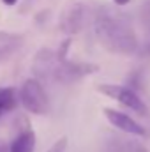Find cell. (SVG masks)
<instances>
[{
	"label": "cell",
	"mask_w": 150,
	"mask_h": 152,
	"mask_svg": "<svg viewBox=\"0 0 150 152\" xmlns=\"http://www.w3.org/2000/svg\"><path fill=\"white\" fill-rule=\"evenodd\" d=\"M97 71H99V67L95 64H90V62H74V60H69V58H60L58 66L55 69V75H53V81H58V83H74L78 80L94 75Z\"/></svg>",
	"instance_id": "5"
},
{
	"label": "cell",
	"mask_w": 150,
	"mask_h": 152,
	"mask_svg": "<svg viewBox=\"0 0 150 152\" xmlns=\"http://www.w3.org/2000/svg\"><path fill=\"white\" fill-rule=\"evenodd\" d=\"M97 90L110 97L113 101L120 103L122 106L133 110L134 113L141 115V117H149V108L147 104L143 103V99L136 94V90H133L131 87H125V85H115V83H99L97 85Z\"/></svg>",
	"instance_id": "4"
},
{
	"label": "cell",
	"mask_w": 150,
	"mask_h": 152,
	"mask_svg": "<svg viewBox=\"0 0 150 152\" xmlns=\"http://www.w3.org/2000/svg\"><path fill=\"white\" fill-rule=\"evenodd\" d=\"M66 149H67V136H60V138L48 149V152H66Z\"/></svg>",
	"instance_id": "11"
},
{
	"label": "cell",
	"mask_w": 150,
	"mask_h": 152,
	"mask_svg": "<svg viewBox=\"0 0 150 152\" xmlns=\"http://www.w3.org/2000/svg\"><path fill=\"white\" fill-rule=\"evenodd\" d=\"M9 149H11V143H7L5 140L0 138V152H9Z\"/></svg>",
	"instance_id": "12"
},
{
	"label": "cell",
	"mask_w": 150,
	"mask_h": 152,
	"mask_svg": "<svg viewBox=\"0 0 150 152\" xmlns=\"http://www.w3.org/2000/svg\"><path fill=\"white\" fill-rule=\"evenodd\" d=\"M113 2H115L117 5H127V4H129L131 0H113Z\"/></svg>",
	"instance_id": "13"
},
{
	"label": "cell",
	"mask_w": 150,
	"mask_h": 152,
	"mask_svg": "<svg viewBox=\"0 0 150 152\" xmlns=\"http://www.w3.org/2000/svg\"><path fill=\"white\" fill-rule=\"evenodd\" d=\"M103 113L113 127H117L122 133H127V134H133V136H145L147 134V129L136 118H133L131 115L124 113L120 110H115V108H104Z\"/></svg>",
	"instance_id": "6"
},
{
	"label": "cell",
	"mask_w": 150,
	"mask_h": 152,
	"mask_svg": "<svg viewBox=\"0 0 150 152\" xmlns=\"http://www.w3.org/2000/svg\"><path fill=\"white\" fill-rule=\"evenodd\" d=\"M37 143L36 133L32 127H25L18 133V136L11 142V149L9 152H34Z\"/></svg>",
	"instance_id": "9"
},
{
	"label": "cell",
	"mask_w": 150,
	"mask_h": 152,
	"mask_svg": "<svg viewBox=\"0 0 150 152\" xmlns=\"http://www.w3.org/2000/svg\"><path fill=\"white\" fill-rule=\"evenodd\" d=\"M58 53L53 51V50H48V48H42L39 50L37 53L34 55V62H32V73L41 80H53L55 75V69L58 66Z\"/></svg>",
	"instance_id": "7"
},
{
	"label": "cell",
	"mask_w": 150,
	"mask_h": 152,
	"mask_svg": "<svg viewBox=\"0 0 150 152\" xmlns=\"http://www.w3.org/2000/svg\"><path fill=\"white\" fill-rule=\"evenodd\" d=\"M2 2H4L5 5H14V4H16L18 0H2Z\"/></svg>",
	"instance_id": "14"
},
{
	"label": "cell",
	"mask_w": 150,
	"mask_h": 152,
	"mask_svg": "<svg viewBox=\"0 0 150 152\" xmlns=\"http://www.w3.org/2000/svg\"><path fill=\"white\" fill-rule=\"evenodd\" d=\"M94 34L99 44L117 55H133L138 50L136 32L125 14L120 11L101 5L94 16Z\"/></svg>",
	"instance_id": "1"
},
{
	"label": "cell",
	"mask_w": 150,
	"mask_h": 152,
	"mask_svg": "<svg viewBox=\"0 0 150 152\" xmlns=\"http://www.w3.org/2000/svg\"><path fill=\"white\" fill-rule=\"evenodd\" d=\"M18 103L16 90L12 87H0V117L11 110H14Z\"/></svg>",
	"instance_id": "10"
},
{
	"label": "cell",
	"mask_w": 150,
	"mask_h": 152,
	"mask_svg": "<svg viewBox=\"0 0 150 152\" xmlns=\"http://www.w3.org/2000/svg\"><path fill=\"white\" fill-rule=\"evenodd\" d=\"M95 9H92L88 0H71L66 4V7L60 12L58 28L66 36L79 34L88 21H94Z\"/></svg>",
	"instance_id": "2"
},
{
	"label": "cell",
	"mask_w": 150,
	"mask_h": 152,
	"mask_svg": "<svg viewBox=\"0 0 150 152\" xmlns=\"http://www.w3.org/2000/svg\"><path fill=\"white\" fill-rule=\"evenodd\" d=\"M23 44V36L18 32L0 30V64L9 60Z\"/></svg>",
	"instance_id": "8"
},
{
	"label": "cell",
	"mask_w": 150,
	"mask_h": 152,
	"mask_svg": "<svg viewBox=\"0 0 150 152\" xmlns=\"http://www.w3.org/2000/svg\"><path fill=\"white\" fill-rule=\"evenodd\" d=\"M18 99L27 112L34 115H46L50 112V97L37 78H28L23 81Z\"/></svg>",
	"instance_id": "3"
}]
</instances>
